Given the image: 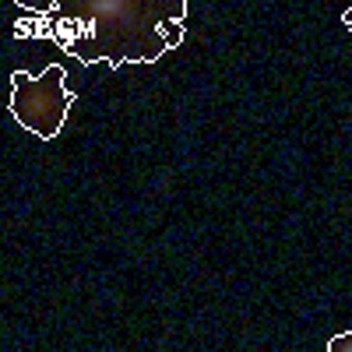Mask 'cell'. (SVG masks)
I'll use <instances>...</instances> for the list:
<instances>
[{"label":"cell","instance_id":"obj_1","mask_svg":"<svg viewBox=\"0 0 352 352\" xmlns=\"http://www.w3.org/2000/svg\"><path fill=\"white\" fill-rule=\"evenodd\" d=\"M50 36L81 64H155L184 39L187 0H56Z\"/></svg>","mask_w":352,"mask_h":352},{"label":"cell","instance_id":"obj_2","mask_svg":"<svg viewBox=\"0 0 352 352\" xmlns=\"http://www.w3.org/2000/svg\"><path fill=\"white\" fill-rule=\"evenodd\" d=\"M71 92H67V71L60 64H50L43 74L32 71H11V102L8 109L14 120L43 141H53L64 131V120L71 113Z\"/></svg>","mask_w":352,"mask_h":352},{"label":"cell","instance_id":"obj_3","mask_svg":"<svg viewBox=\"0 0 352 352\" xmlns=\"http://www.w3.org/2000/svg\"><path fill=\"white\" fill-rule=\"evenodd\" d=\"M324 352H352V328L349 331H342V335H335L331 342H328V349Z\"/></svg>","mask_w":352,"mask_h":352},{"label":"cell","instance_id":"obj_4","mask_svg":"<svg viewBox=\"0 0 352 352\" xmlns=\"http://www.w3.org/2000/svg\"><path fill=\"white\" fill-rule=\"evenodd\" d=\"M342 21H345V28H349V32H352V8H349V11L342 14Z\"/></svg>","mask_w":352,"mask_h":352}]
</instances>
